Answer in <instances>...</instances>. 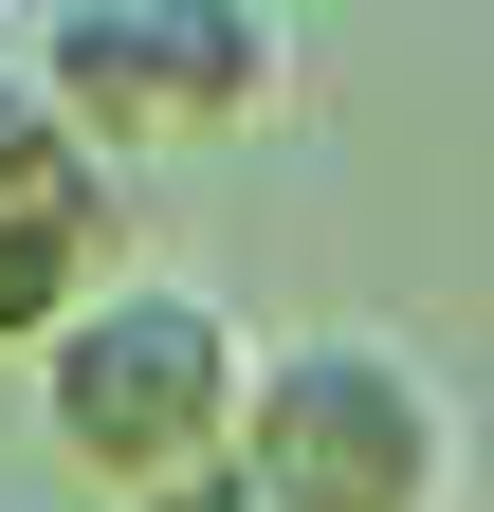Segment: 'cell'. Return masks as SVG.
<instances>
[{
	"instance_id": "obj_5",
	"label": "cell",
	"mask_w": 494,
	"mask_h": 512,
	"mask_svg": "<svg viewBox=\"0 0 494 512\" xmlns=\"http://www.w3.org/2000/svg\"><path fill=\"white\" fill-rule=\"evenodd\" d=\"M37 147H55V110H37V55H0V183H19Z\"/></svg>"
},
{
	"instance_id": "obj_2",
	"label": "cell",
	"mask_w": 494,
	"mask_h": 512,
	"mask_svg": "<svg viewBox=\"0 0 494 512\" xmlns=\"http://www.w3.org/2000/svg\"><path fill=\"white\" fill-rule=\"evenodd\" d=\"M238 476H257V512H458V403L385 330H293L257 348Z\"/></svg>"
},
{
	"instance_id": "obj_1",
	"label": "cell",
	"mask_w": 494,
	"mask_h": 512,
	"mask_svg": "<svg viewBox=\"0 0 494 512\" xmlns=\"http://www.w3.org/2000/svg\"><path fill=\"white\" fill-rule=\"evenodd\" d=\"M238 403H257V348H238V311L202 275H110L74 330L37 348V421H55V458H74L92 494H183V476H220L238 458Z\"/></svg>"
},
{
	"instance_id": "obj_3",
	"label": "cell",
	"mask_w": 494,
	"mask_h": 512,
	"mask_svg": "<svg viewBox=\"0 0 494 512\" xmlns=\"http://www.w3.org/2000/svg\"><path fill=\"white\" fill-rule=\"evenodd\" d=\"M275 92H293V37L257 19V0H74V19L37 37V110L74 128L92 165L257 128Z\"/></svg>"
},
{
	"instance_id": "obj_4",
	"label": "cell",
	"mask_w": 494,
	"mask_h": 512,
	"mask_svg": "<svg viewBox=\"0 0 494 512\" xmlns=\"http://www.w3.org/2000/svg\"><path fill=\"white\" fill-rule=\"evenodd\" d=\"M110 238H129V183H110L74 128H55V147L0 183V348H55V330H74V311L129 275Z\"/></svg>"
}]
</instances>
